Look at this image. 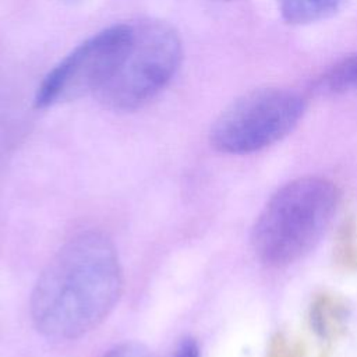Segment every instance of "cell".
Listing matches in <instances>:
<instances>
[{
  "instance_id": "1",
  "label": "cell",
  "mask_w": 357,
  "mask_h": 357,
  "mask_svg": "<svg viewBox=\"0 0 357 357\" xmlns=\"http://www.w3.org/2000/svg\"><path fill=\"white\" fill-rule=\"evenodd\" d=\"M123 272L112 240L95 230L71 237L47 262L31 294V319L52 340H74L117 304Z\"/></svg>"
},
{
  "instance_id": "2",
  "label": "cell",
  "mask_w": 357,
  "mask_h": 357,
  "mask_svg": "<svg viewBox=\"0 0 357 357\" xmlns=\"http://www.w3.org/2000/svg\"><path fill=\"white\" fill-rule=\"evenodd\" d=\"M337 204V188L326 178L307 176L284 184L269 198L252 227L255 255L275 268L298 261L318 244Z\"/></svg>"
},
{
  "instance_id": "3",
  "label": "cell",
  "mask_w": 357,
  "mask_h": 357,
  "mask_svg": "<svg viewBox=\"0 0 357 357\" xmlns=\"http://www.w3.org/2000/svg\"><path fill=\"white\" fill-rule=\"evenodd\" d=\"M131 25V40L121 61L96 93L103 107L120 113L138 110L156 98L183 60V45L174 26L160 20Z\"/></svg>"
},
{
  "instance_id": "4",
  "label": "cell",
  "mask_w": 357,
  "mask_h": 357,
  "mask_svg": "<svg viewBox=\"0 0 357 357\" xmlns=\"http://www.w3.org/2000/svg\"><path fill=\"white\" fill-rule=\"evenodd\" d=\"M304 112V98L291 89H254L231 102L216 117L209 141L223 153H252L290 134Z\"/></svg>"
},
{
  "instance_id": "5",
  "label": "cell",
  "mask_w": 357,
  "mask_h": 357,
  "mask_svg": "<svg viewBox=\"0 0 357 357\" xmlns=\"http://www.w3.org/2000/svg\"><path fill=\"white\" fill-rule=\"evenodd\" d=\"M131 35V24H116L75 46L43 77L36 88L33 106L47 109L96 95L121 61Z\"/></svg>"
},
{
  "instance_id": "6",
  "label": "cell",
  "mask_w": 357,
  "mask_h": 357,
  "mask_svg": "<svg viewBox=\"0 0 357 357\" xmlns=\"http://www.w3.org/2000/svg\"><path fill=\"white\" fill-rule=\"evenodd\" d=\"M347 305L335 294H319L310 307L311 328L324 339L337 337L346 328Z\"/></svg>"
},
{
  "instance_id": "7",
  "label": "cell",
  "mask_w": 357,
  "mask_h": 357,
  "mask_svg": "<svg viewBox=\"0 0 357 357\" xmlns=\"http://www.w3.org/2000/svg\"><path fill=\"white\" fill-rule=\"evenodd\" d=\"M347 0H278L282 18L291 25H305L336 14Z\"/></svg>"
},
{
  "instance_id": "8",
  "label": "cell",
  "mask_w": 357,
  "mask_h": 357,
  "mask_svg": "<svg viewBox=\"0 0 357 357\" xmlns=\"http://www.w3.org/2000/svg\"><path fill=\"white\" fill-rule=\"evenodd\" d=\"M357 89V53L332 66L314 84V92L322 96L343 95Z\"/></svg>"
},
{
  "instance_id": "9",
  "label": "cell",
  "mask_w": 357,
  "mask_h": 357,
  "mask_svg": "<svg viewBox=\"0 0 357 357\" xmlns=\"http://www.w3.org/2000/svg\"><path fill=\"white\" fill-rule=\"evenodd\" d=\"M356 227L351 223H346L339 234L336 245V258L339 264L346 268L357 266V243H356Z\"/></svg>"
},
{
  "instance_id": "10",
  "label": "cell",
  "mask_w": 357,
  "mask_h": 357,
  "mask_svg": "<svg viewBox=\"0 0 357 357\" xmlns=\"http://www.w3.org/2000/svg\"><path fill=\"white\" fill-rule=\"evenodd\" d=\"M103 357H155L151 350L138 342H124L112 347Z\"/></svg>"
},
{
  "instance_id": "11",
  "label": "cell",
  "mask_w": 357,
  "mask_h": 357,
  "mask_svg": "<svg viewBox=\"0 0 357 357\" xmlns=\"http://www.w3.org/2000/svg\"><path fill=\"white\" fill-rule=\"evenodd\" d=\"M172 357H199V349L192 337H183Z\"/></svg>"
},
{
  "instance_id": "12",
  "label": "cell",
  "mask_w": 357,
  "mask_h": 357,
  "mask_svg": "<svg viewBox=\"0 0 357 357\" xmlns=\"http://www.w3.org/2000/svg\"><path fill=\"white\" fill-rule=\"evenodd\" d=\"M269 357H293V349L289 346L287 339L278 335L272 342Z\"/></svg>"
},
{
  "instance_id": "13",
  "label": "cell",
  "mask_w": 357,
  "mask_h": 357,
  "mask_svg": "<svg viewBox=\"0 0 357 357\" xmlns=\"http://www.w3.org/2000/svg\"><path fill=\"white\" fill-rule=\"evenodd\" d=\"M68 3H79V1H84V0H66Z\"/></svg>"
},
{
  "instance_id": "14",
  "label": "cell",
  "mask_w": 357,
  "mask_h": 357,
  "mask_svg": "<svg viewBox=\"0 0 357 357\" xmlns=\"http://www.w3.org/2000/svg\"><path fill=\"white\" fill-rule=\"evenodd\" d=\"M215 1H231V0H215Z\"/></svg>"
}]
</instances>
